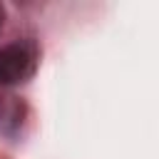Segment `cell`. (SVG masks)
<instances>
[{"mask_svg": "<svg viewBox=\"0 0 159 159\" xmlns=\"http://www.w3.org/2000/svg\"><path fill=\"white\" fill-rule=\"evenodd\" d=\"M35 70V52L27 42H10L0 50V84H17Z\"/></svg>", "mask_w": 159, "mask_h": 159, "instance_id": "1", "label": "cell"}, {"mask_svg": "<svg viewBox=\"0 0 159 159\" xmlns=\"http://www.w3.org/2000/svg\"><path fill=\"white\" fill-rule=\"evenodd\" d=\"M0 22H2V20H0Z\"/></svg>", "mask_w": 159, "mask_h": 159, "instance_id": "2", "label": "cell"}]
</instances>
